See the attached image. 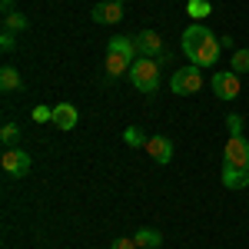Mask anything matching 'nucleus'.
<instances>
[{
  "instance_id": "f257e3e1",
  "label": "nucleus",
  "mask_w": 249,
  "mask_h": 249,
  "mask_svg": "<svg viewBox=\"0 0 249 249\" xmlns=\"http://www.w3.org/2000/svg\"><path fill=\"white\" fill-rule=\"evenodd\" d=\"M179 47H183V57L190 60L193 67H213L219 60V47L223 43H219V37L213 34L206 23H190L183 30Z\"/></svg>"
},
{
  "instance_id": "f03ea898",
  "label": "nucleus",
  "mask_w": 249,
  "mask_h": 249,
  "mask_svg": "<svg viewBox=\"0 0 249 249\" xmlns=\"http://www.w3.org/2000/svg\"><path fill=\"white\" fill-rule=\"evenodd\" d=\"M126 77L140 93H156L160 90V63L153 57H136Z\"/></svg>"
},
{
  "instance_id": "7ed1b4c3",
  "label": "nucleus",
  "mask_w": 249,
  "mask_h": 249,
  "mask_svg": "<svg viewBox=\"0 0 249 249\" xmlns=\"http://www.w3.org/2000/svg\"><path fill=\"white\" fill-rule=\"evenodd\" d=\"M170 90L179 96H193L203 90V67H179L176 73L170 77Z\"/></svg>"
},
{
  "instance_id": "20e7f679",
  "label": "nucleus",
  "mask_w": 249,
  "mask_h": 249,
  "mask_svg": "<svg viewBox=\"0 0 249 249\" xmlns=\"http://www.w3.org/2000/svg\"><path fill=\"white\" fill-rule=\"evenodd\" d=\"M0 166H3V173L7 176H27L30 173V156L23 153L20 146H7L3 153H0Z\"/></svg>"
},
{
  "instance_id": "39448f33",
  "label": "nucleus",
  "mask_w": 249,
  "mask_h": 249,
  "mask_svg": "<svg viewBox=\"0 0 249 249\" xmlns=\"http://www.w3.org/2000/svg\"><path fill=\"white\" fill-rule=\"evenodd\" d=\"M213 93L219 96V100H232V96H239L243 90V83H239V73H232V70H223V73H213Z\"/></svg>"
},
{
  "instance_id": "423d86ee",
  "label": "nucleus",
  "mask_w": 249,
  "mask_h": 249,
  "mask_svg": "<svg viewBox=\"0 0 249 249\" xmlns=\"http://www.w3.org/2000/svg\"><path fill=\"white\" fill-rule=\"evenodd\" d=\"M123 7H126V0H100L93 3V20L103 27H113L123 20Z\"/></svg>"
},
{
  "instance_id": "0eeeda50",
  "label": "nucleus",
  "mask_w": 249,
  "mask_h": 249,
  "mask_svg": "<svg viewBox=\"0 0 249 249\" xmlns=\"http://www.w3.org/2000/svg\"><path fill=\"white\" fill-rule=\"evenodd\" d=\"M226 163L239 166V170H249V140L246 136H230V143H226Z\"/></svg>"
},
{
  "instance_id": "6e6552de",
  "label": "nucleus",
  "mask_w": 249,
  "mask_h": 249,
  "mask_svg": "<svg viewBox=\"0 0 249 249\" xmlns=\"http://www.w3.org/2000/svg\"><path fill=\"white\" fill-rule=\"evenodd\" d=\"M133 40H136V53L140 57H160L163 53V37L156 30H140Z\"/></svg>"
},
{
  "instance_id": "1a4fd4ad",
  "label": "nucleus",
  "mask_w": 249,
  "mask_h": 249,
  "mask_svg": "<svg viewBox=\"0 0 249 249\" xmlns=\"http://www.w3.org/2000/svg\"><path fill=\"white\" fill-rule=\"evenodd\" d=\"M146 153L153 156V163H170L173 160V140H166V136H150L146 140Z\"/></svg>"
},
{
  "instance_id": "9d476101",
  "label": "nucleus",
  "mask_w": 249,
  "mask_h": 249,
  "mask_svg": "<svg viewBox=\"0 0 249 249\" xmlns=\"http://www.w3.org/2000/svg\"><path fill=\"white\" fill-rule=\"evenodd\" d=\"M130 67H133V60L123 57V53H113V50H107V57H103V73L107 77H123V73H130Z\"/></svg>"
},
{
  "instance_id": "9b49d317",
  "label": "nucleus",
  "mask_w": 249,
  "mask_h": 249,
  "mask_svg": "<svg viewBox=\"0 0 249 249\" xmlns=\"http://www.w3.org/2000/svg\"><path fill=\"white\" fill-rule=\"evenodd\" d=\"M77 120H80V113H77V107H73V103H57L50 123H53L57 130H73V126H77Z\"/></svg>"
},
{
  "instance_id": "f8f14e48",
  "label": "nucleus",
  "mask_w": 249,
  "mask_h": 249,
  "mask_svg": "<svg viewBox=\"0 0 249 249\" xmlns=\"http://www.w3.org/2000/svg\"><path fill=\"white\" fill-rule=\"evenodd\" d=\"M223 186H226V190H246L249 186V170H239V166L223 163Z\"/></svg>"
},
{
  "instance_id": "ddd939ff",
  "label": "nucleus",
  "mask_w": 249,
  "mask_h": 249,
  "mask_svg": "<svg viewBox=\"0 0 249 249\" xmlns=\"http://www.w3.org/2000/svg\"><path fill=\"white\" fill-rule=\"evenodd\" d=\"M0 90H3V93H17V90H23V77H20L17 67H3V70H0Z\"/></svg>"
},
{
  "instance_id": "4468645a",
  "label": "nucleus",
  "mask_w": 249,
  "mask_h": 249,
  "mask_svg": "<svg viewBox=\"0 0 249 249\" xmlns=\"http://www.w3.org/2000/svg\"><path fill=\"white\" fill-rule=\"evenodd\" d=\"M133 239H136V246H140V249H156V246H163V232H160V230H150V226L136 230Z\"/></svg>"
},
{
  "instance_id": "2eb2a0df",
  "label": "nucleus",
  "mask_w": 249,
  "mask_h": 249,
  "mask_svg": "<svg viewBox=\"0 0 249 249\" xmlns=\"http://www.w3.org/2000/svg\"><path fill=\"white\" fill-rule=\"evenodd\" d=\"M107 50H113V53H123V57L136 60L140 53H136V40L133 37H113L110 43H107Z\"/></svg>"
},
{
  "instance_id": "dca6fc26",
  "label": "nucleus",
  "mask_w": 249,
  "mask_h": 249,
  "mask_svg": "<svg viewBox=\"0 0 249 249\" xmlns=\"http://www.w3.org/2000/svg\"><path fill=\"white\" fill-rule=\"evenodd\" d=\"M186 14H190L193 20H203L213 14V3L210 0H186Z\"/></svg>"
},
{
  "instance_id": "f3484780",
  "label": "nucleus",
  "mask_w": 249,
  "mask_h": 249,
  "mask_svg": "<svg viewBox=\"0 0 249 249\" xmlns=\"http://www.w3.org/2000/svg\"><path fill=\"white\" fill-rule=\"evenodd\" d=\"M123 143H126V146H136V150H146V136H143L140 126H126V130H123Z\"/></svg>"
},
{
  "instance_id": "a211bd4d",
  "label": "nucleus",
  "mask_w": 249,
  "mask_h": 249,
  "mask_svg": "<svg viewBox=\"0 0 249 249\" xmlns=\"http://www.w3.org/2000/svg\"><path fill=\"white\" fill-rule=\"evenodd\" d=\"M230 70H232V73H249V47H243V50H232Z\"/></svg>"
},
{
  "instance_id": "6ab92c4d",
  "label": "nucleus",
  "mask_w": 249,
  "mask_h": 249,
  "mask_svg": "<svg viewBox=\"0 0 249 249\" xmlns=\"http://www.w3.org/2000/svg\"><path fill=\"white\" fill-rule=\"evenodd\" d=\"M20 140V126L17 123H3V130H0V143H3V150L7 146H17Z\"/></svg>"
},
{
  "instance_id": "aec40b11",
  "label": "nucleus",
  "mask_w": 249,
  "mask_h": 249,
  "mask_svg": "<svg viewBox=\"0 0 249 249\" xmlns=\"http://www.w3.org/2000/svg\"><path fill=\"white\" fill-rule=\"evenodd\" d=\"M3 30H10V34L27 30V17H23V14H17V10H14V14H7V17H3Z\"/></svg>"
},
{
  "instance_id": "412c9836",
  "label": "nucleus",
  "mask_w": 249,
  "mask_h": 249,
  "mask_svg": "<svg viewBox=\"0 0 249 249\" xmlns=\"http://www.w3.org/2000/svg\"><path fill=\"white\" fill-rule=\"evenodd\" d=\"M0 50H3V53H14V50H17V34L3 30V34H0Z\"/></svg>"
},
{
  "instance_id": "4be33fe9",
  "label": "nucleus",
  "mask_w": 249,
  "mask_h": 249,
  "mask_svg": "<svg viewBox=\"0 0 249 249\" xmlns=\"http://www.w3.org/2000/svg\"><path fill=\"white\" fill-rule=\"evenodd\" d=\"M226 130H230V136H243V116L230 113L226 116Z\"/></svg>"
},
{
  "instance_id": "5701e85b",
  "label": "nucleus",
  "mask_w": 249,
  "mask_h": 249,
  "mask_svg": "<svg viewBox=\"0 0 249 249\" xmlns=\"http://www.w3.org/2000/svg\"><path fill=\"white\" fill-rule=\"evenodd\" d=\"M110 249H140V246H136L133 236H120V239H113V243H110Z\"/></svg>"
},
{
  "instance_id": "b1692460",
  "label": "nucleus",
  "mask_w": 249,
  "mask_h": 249,
  "mask_svg": "<svg viewBox=\"0 0 249 249\" xmlns=\"http://www.w3.org/2000/svg\"><path fill=\"white\" fill-rule=\"evenodd\" d=\"M34 120H37V123L53 120V107H34Z\"/></svg>"
},
{
  "instance_id": "393cba45",
  "label": "nucleus",
  "mask_w": 249,
  "mask_h": 249,
  "mask_svg": "<svg viewBox=\"0 0 249 249\" xmlns=\"http://www.w3.org/2000/svg\"><path fill=\"white\" fill-rule=\"evenodd\" d=\"M0 7H3V17H7V14H14V0H0Z\"/></svg>"
}]
</instances>
